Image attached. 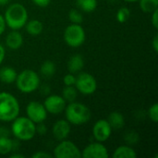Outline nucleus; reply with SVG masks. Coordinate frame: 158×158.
Segmentation results:
<instances>
[{
  "label": "nucleus",
  "instance_id": "f257e3e1",
  "mask_svg": "<svg viewBox=\"0 0 158 158\" xmlns=\"http://www.w3.org/2000/svg\"><path fill=\"white\" fill-rule=\"evenodd\" d=\"M28 11L26 7L19 3L10 4L5 11L4 19L6 25L11 30L22 29L28 21Z\"/></svg>",
  "mask_w": 158,
  "mask_h": 158
},
{
  "label": "nucleus",
  "instance_id": "f03ea898",
  "mask_svg": "<svg viewBox=\"0 0 158 158\" xmlns=\"http://www.w3.org/2000/svg\"><path fill=\"white\" fill-rule=\"evenodd\" d=\"M66 119L72 125H83L90 121L92 112L90 108L82 103L71 102L66 106L64 110Z\"/></svg>",
  "mask_w": 158,
  "mask_h": 158
},
{
  "label": "nucleus",
  "instance_id": "7ed1b4c3",
  "mask_svg": "<svg viewBox=\"0 0 158 158\" xmlns=\"http://www.w3.org/2000/svg\"><path fill=\"white\" fill-rule=\"evenodd\" d=\"M36 124L27 117L18 116L12 120L10 132L19 141H31L36 134Z\"/></svg>",
  "mask_w": 158,
  "mask_h": 158
},
{
  "label": "nucleus",
  "instance_id": "20e7f679",
  "mask_svg": "<svg viewBox=\"0 0 158 158\" xmlns=\"http://www.w3.org/2000/svg\"><path fill=\"white\" fill-rule=\"evenodd\" d=\"M19 112L20 106L18 99L9 93H0V121H12L19 116Z\"/></svg>",
  "mask_w": 158,
  "mask_h": 158
},
{
  "label": "nucleus",
  "instance_id": "39448f33",
  "mask_svg": "<svg viewBox=\"0 0 158 158\" xmlns=\"http://www.w3.org/2000/svg\"><path fill=\"white\" fill-rule=\"evenodd\" d=\"M16 86L22 94H31L39 89L41 81L37 72L32 69H24L17 75Z\"/></svg>",
  "mask_w": 158,
  "mask_h": 158
},
{
  "label": "nucleus",
  "instance_id": "423d86ee",
  "mask_svg": "<svg viewBox=\"0 0 158 158\" xmlns=\"http://www.w3.org/2000/svg\"><path fill=\"white\" fill-rule=\"evenodd\" d=\"M86 39V33L81 24L71 23L64 31L65 43L73 48L82 45Z\"/></svg>",
  "mask_w": 158,
  "mask_h": 158
},
{
  "label": "nucleus",
  "instance_id": "0eeeda50",
  "mask_svg": "<svg viewBox=\"0 0 158 158\" xmlns=\"http://www.w3.org/2000/svg\"><path fill=\"white\" fill-rule=\"evenodd\" d=\"M74 86L78 93L84 95H91L96 91L97 82L92 74L88 72H79V75L76 76V82Z\"/></svg>",
  "mask_w": 158,
  "mask_h": 158
},
{
  "label": "nucleus",
  "instance_id": "6e6552de",
  "mask_svg": "<svg viewBox=\"0 0 158 158\" xmlns=\"http://www.w3.org/2000/svg\"><path fill=\"white\" fill-rule=\"evenodd\" d=\"M54 156L56 158H81V151L71 141L63 140L55 147Z\"/></svg>",
  "mask_w": 158,
  "mask_h": 158
},
{
  "label": "nucleus",
  "instance_id": "1a4fd4ad",
  "mask_svg": "<svg viewBox=\"0 0 158 158\" xmlns=\"http://www.w3.org/2000/svg\"><path fill=\"white\" fill-rule=\"evenodd\" d=\"M26 114L27 118L35 124L44 122L47 118V111L44 106V104L37 101H31L27 105Z\"/></svg>",
  "mask_w": 158,
  "mask_h": 158
},
{
  "label": "nucleus",
  "instance_id": "9d476101",
  "mask_svg": "<svg viewBox=\"0 0 158 158\" xmlns=\"http://www.w3.org/2000/svg\"><path fill=\"white\" fill-rule=\"evenodd\" d=\"M66 106L67 102L62 97V95L58 94L48 95L44 102V106L45 107L47 113L53 115H59L64 112Z\"/></svg>",
  "mask_w": 158,
  "mask_h": 158
},
{
  "label": "nucleus",
  "instance_id": "9b49d317",
  "mask_svg": "<svg viewBox=\"0 0 158 158\" xmlns=\"http://www.w3.org/2000/svg\"><path fill=\"white\" fill-rule=\"evenodd\" d=\"M112 131L113 130L106 119H99L93 127V136L96 142L105 143L110 138Z\"/></svg>",
  "mask_w": 158,
  "mask_h": 158
},
{
  "label": "nucleus",
  "instance_id": "f8f14e48",
  "mask_svg": "<svg viewBox=\"0 0 158 158\" xmlns=\"http://www.w3.org/2000/svg\"><path fill=\"white\" fill-rule=\"evenodd\" d=\"M81 157L83 158H108L109 154L107 148L99 142L89 143L82 151Z\"/></svg>",
  "mask_w": 158,
  "mask_h": 158
},
{
  "label": "nucleus",
  "instance_id": "ddd939ff",
  "mask_svg": "<svg viewBox=\"0 0 158 158\" xmlns=\"http://www.w3.org/2000/svg\"><path fill=\"white\" fill-rule=\"evenodd\" d=\"M71 124L67 119H58L56 121L52 127L53 136L57 141H63L68 139L71 131Z\"/></svg>",
  "mask_w": 158,
  "mask_h": 158
},
{
  "label": "nucleus",
  "instance_id": "4468645a",
  "mask_svg": "<svg viewBox=\"0 0 158 158\" xmlns=\"http://www.w3.org/2000/svg\"><path fill=\"white\" fill-rule=\"evenodd\" d=\"M6 45L11 50H18L23 44V37L17 30H12L6 36Z\"/></svg>",
  "mask_w": 158,
  "mask_h": 158
},
{
  "label": "nucleus",
  "instance_id": "2eb2a0df",
  "mask_svg": "<svg viewBox=\"0 0 158 158\" xmlns=\"http://www.w3.org/2000/svg\"><path fill=\"white\" fill-rule=\"evenodd\" d=\"M68 70L70 73L73 74H77L79 72H81L84 67V58L80 54H76L74 56H72L69 61H68Z\"/></svg>",
  "mask_w": 158,
  "mask_h": 158
},
{
  "label": "nucleus",
  "instance_id": "dca6fc26",
  "mask_svg": "<svg viewBox=\"0 0 158 158\" xmlns=\"http://www.w3.org/2000/svg\"><path fill=\"white\" fill-rule=\"evenodd\" d=\"M113 158H136L137 157V154L134 151V149L131 146V145H120L118 147L116 148V150L114 151Z\"/></svg>",
  "mask_w": 158,
  "mask_h": 158
},
{
  "label": "nucleus",
  "instance_id": "f3484780",
  "mask_svg": "<svg viewBox=\"0 0 158 158\" xmlns=\"http://www.w3.org/2000/svg\"><path fill=\"white\" fill-rule=\"evenodd\" d=\"M109 123V125L111 126L112 130H120L121 128L124 127L125 125V118H124V116L118 112V111H114V112H111L106 119Z\"/></svg>",
  "mask_w": 158,
  "mask_h": 158
},
{
  "label": "nucleus",
  "instance_id": "a211bd4d",
  "mask_svg": "<svg viewBox=\"0 0 158 158\" xmlns=\"http://www.w3.org/2000/svg\"><path fill=\"white\" fill-rule=\"evenodd\" d=\"M17 75L16 69L12 67H4L0 69V81L4 83L10 84L15 82Z\"/></svg>",
  "mask_w": 158,
  "mask_h": 158
},
{
  "label": "nucleus",
  "instance_id": "6ab92c4d",
  "mask_svg": "<svg viewBox=\"0 0 158 158\" xmlns=\"http://www.w3.org/2000/svg\"><path fill=\"white\" fill-rule=\"evenodd\" d=\"M24 27L26 29V31L32 36H37L41 34L44 29L43 23L38 19H31L27 21Z\"/></svg>",
  "mask_w": 158,
  "mask_h": 158
},
{
  "label": "nucleus",
  "instance_id": "aec40b11",
  "mask_svg": "<svg viewBox=\"0 0 158 158\" xmlns=\"http://www.w3.org/2000/svg\"><path fill=\"white\" fill-rule=\"evenodd\" d=\"M76 5L85 13L94 12L97 7V0H76Z\"/></svg>",
  "mask_w": 158,
  "mask_h": 158
},
{
  "label": "nucleus",
  "instance_id": "412c9836",
  "mask_svg": "<svg viewBox=\"0 0 158 158\" xmlns=\"http://www.w3.org/2000/svg\"><path fill=\"white\" fill-rule=\"evenodd\" d=\"M56 67L55 63L51 60H46L41 65L40 72L45 78H51L56 73Z\"/></svg>",
  "mask_w": 158,
  "mask_h": 158
},
{
  "label": "nucleus",
  "instance_id": "4be33fe9",
  "mask_svg": "<svg viewBox=\"0 0 158 158\" xmlns=\"http://www.w3.org/2000/svg\"><path fill=\"white\" fill-rule=\"evenodd\" d=\"M13 152V140L9 137H0V155L6 156Z\"/></svg>",
  "mask_w": 158,
  "mask_h": 158
},
{
  "label": "nucleus",
  "instance_id": "5701e85b",
  "mask_svg": "<svg viewBox=\"0 0 158 158\" xmlns=\"http://www.w3.org/2000/svg\"><path fill=\"white\" fill-rule=\"evenodd\" d=\"M78 96V91L75 86H65L62 92V97L67 103H71L76 100Z\"/></svg>",
  "mask_w": 158,
  "mask_h": 158
},
{
  "label": "nucleus",
  "instance_id": "b1692460",
  "mask_svg": "<svg viewBox=\"0 0 158 158\" xmlns=\"http://www.w3.org/2000/svg\"><path fill=\"white\" fill-rule=\"evenodd\" d=\"M140 8L145 13H152L158 8V0H139Z\"/></svg>",
  "mask_w": 158,
  "mask_h": 158
},
{
  "label": "nucleus",
  "instance_id": "393cba45",
  "mask_svg": "<svg viewBox=\"0 0 158 158\" xmlns=\"http://www.w3.org/2000/svg\"><path fill=\"white\" fill-rule=\"evenodd\" d=\"M69 19L70 20L71 23H74V24H81L82 21H83V16H82L81 12L79 9L72 8L69 12Z\"/></svg>",
  "mask_w": 158,
  "mask_h": 158
},
{
  "label": "nucleus",
  "instance_id": "a878e982",
  "mask_svg": "<svg viewBox=\"0 0 158 158\" xmlns=\"http://www.w3.org/2000/svg\"><path fill=\"white\" fill-rule=\"evenodd\" d=\"M131 17V11L130 9L127 7V6H122L120 7L117 14H116V18H117V20L120 23H124L126 22Z\"/></svg>",
  "mask_w": 158,
  "mask_h": 158
},
{
  "label": "nucleus",
  "instance_id": "bb28decb",
  "mask_svg": "<svg viewBox=\"0 0 158 158\" xmlns=\"http://www.w3.org/2000/svg\"><path fill=\"white\" fill-rule=\"evenodd\" d=\"M124 140L126 142V143L128 145H134L137 144V143L139 142V134L133 131H128L125 136H124Z\"/></svg>",
  "mask_w": 158,
  "mask_h": 158
},
{
  "label": "nucleus",
  "instance_id": "cd10ccee",
  "mask_svg": "<svg viewBox=\"0 0 158 158\" xmlns=\"http://www.w3.org/2000/svg\"><path fill=\"white\" fill-rule=\"evenodd\" d=\"M147 115H148V117H149V118L153 121V122H155V123H156L158 121V104L157 103H155L154 105H152L150 107H149V109H148V111H147Z\"/></svg>",
  "mask_w": 158,
  "mask_h": 158
},
{
  "label": "nucleus",
  "instance_id": "c85d7f7f",
  "mask_svg": "<svg viewBox=\"0 0 158 158\" xmlns=\"http://www.w3.org/2000/svg\"><path fill=\"white\" fill-rule=\"evenodd\" d=\"M63 82L65 84V86H74L75 82H76V76L73 73L69 72L68 74H66L63 78Z\"/></svg>",
  "mask_w": 158,
  "mask_h": 158
},
{
  "label": "nucleus",
  "instance_id": "c756f323",
  "mask_svg": "<svg viewBox=\"0 0 158 158\" xmlns=\"http://www.w3.org/2000/svg\"><path fill=\"white\" fill-rule=\"evenodd\" d=\"M35 131H36V133L40 135H44L47 132V127L44 124V122L37 123L35 126Z\"/></svg>",
  "mask_w": 158,
  "mask_h": 158
},
{
  "label": "nucleus",
  "instance_id": "7c9ffc66",
  "mask_svg": "<svg viewBox=\"0 0 158 158\" xmlns=\"http://www.w3.org/2000/svg\"><path fill=\"white\" fill-rule=\"evenodd\" d=\"M31 157H33V158H52L53 157V156H52V155H50V154H48V153H46V152H44V151H38V152L34 153V154L31 156Z\"/></svg>",
  "mask_w": 158,
  "mask_h": 158
},
{
  "label": "nucleus",
  "instance_id": "2f4dec72",
  "mask_svg": "<svg viewBox=\"0 0 158 158\" xmlns=\"http://www.w3.org/2000/svg\"><path fill=\"white\" fill-rule=\"evenodd\" d=\"M31 1L33 2L34 5H36L37 6H40V7H45L51 2V0H31Z\"/></svg>",
  "mask_w": 158,
  "mask_h": 158
},
{
  "label": "nucleus",
  "instance_id": "473e14b6",
  "mask_svg": "<svg viewBox=\"0 0 158 158\" xmlns=\"http://www.w3.org/2000/svg\"><path fill=\"white\" fill-rule=\"evenodd\" d=\"M152 24L154 25V27L156 29L158 28V8L156 9L155 11H153L152 13Z\"/></svg>",
  "mask_w": 158,
  "mask_h": 158
},
{
  "label": "nucleus",
  "instance_id": "72a5a7b5",
  "mask_svg": "<svg viewBox=\"0 0 158 158\" xmlns=\"http://www.w3.org/2000/svg\"><path fill=\"white\" fill-rule=\"evenodd\" d=\"M10 131L6 127H0V137H9Z\"/></svg>",
  "mask_w": 158,
  "mask_h": 158
},
{
  "label": "nucleus",
  "instance_id": "f704fd0d",
  "mask_svg": "<svg viewBox=\"0 0 158 158\" xmlns=\"http://www.w3.org/2000/svg\"><path fill=\"white\" fill-rule=\"evenodd\" d=\"M6 21H5V19H4V16L0 14V35L3 34V32L5 31L6 30Z\"/></svg>",
  "mask_w": 158,
  "mask_h": 158
},
{
  "label": "nucleus",
  "instance_id": "c9c22d12",
  "mask_svg": "<svg viewBox=\"0 0 158 158\" xmlns=\"http://www.w3.org/2000/svg\"><path fill=\"white\" fill-rule=\"evenodd\" d=\"M5 56H6V50H5V48L3 47V45L0 44V65H1L2 62L4 61Z\"/></svg>",
  "mask_w": 158,
  "mask_h": 158
},
{
  "label": "nucleus",
  "instance_id": "e433bc0d",
  "mask_svg": "<svg viewBox=\"0 0 158 158\" xmlns=\"http://www.w3.org/2000/svg\"><path fill=\"white\" fill-rule=\"evenodd\" d=\"M152 46L155 50V52H158V36L156 35L152 41Z\"/></svg>",
  "mask_w": 158,
  "mask_h": 158
},
{
  "label": "nucleus",
  "instance_id": "4c0bfd02",
  "mask_svg": "<svg viewBox=\"0 0 158 158\" xmlns=\"http://www.w3.org/2000/svg\"><path fill=\"white\" fill-rule=\"evenodd\" d=\"M42 94H50V87L49 86H46V85H44V86H41L39 87Z\"/></svg>",
  "mask_w": 158,
  "mask_h": 158
},
{
  "label": "nucleus",
  "instance_id": "58836bf2",
  "mask_svg": "<svg viewBox=\"0 0 158 158\" xmlns=\"http://www.w3.org/2000/svg\"><path fill=\"white\" fill-rule=\"evenodd\" d=\"M9 157H11V158H22V157H24V156H23V155H20V154H12V155H10V156H9Z\"/></svg>",
  "mask_w": 158,
  "mask_h": 158
},
{
  "label": "nucleus",
  "instance_id": "ea45409f",
  "mask_svg": "<svg viewBox=\"0 0 158 158\" xmlns=\"http://www.w3.org/2000/svg\"><path fill=\"white\" fill-rule=\"evenodd\" d=\"M9 2H10V0H0V6H6Z\"/></svg>",
  "mask_w": 158,
  "mask_h": 158
},
{
  "label": "nucleus",
  "instance_id": "a19ab883",
  "mask_svg": "<svg viewBox=\"0 0 158 158\" xmlns=\"http://www.w3.org/2000/svg\"><path fill=\"white\" fill-rule=\"evenodd\" d=\"M125 2H129V3H133V2H136V1H139V0H123Z\"/></svg>",
  "mask_w": 158,
  "mask_h": 158
}]
</instances>
